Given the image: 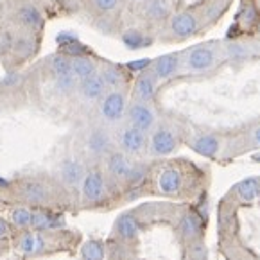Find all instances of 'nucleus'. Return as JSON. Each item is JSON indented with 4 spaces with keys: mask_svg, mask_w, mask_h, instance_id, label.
Masks as SVG:
<instances>
[{
    "mask_svg": "<svg viewBox=\"0 0 260 260\" xmlns=\"http://www.w3.org/2000/svg\"><path fill=\"white\" fill-rule=\"evenodd\" d=\"M127 111L126 95L120 90H111L101 99V117L106 122L115 124L122 120V117Z\"/></svg>",
    "mask_w": 260,
    "mask_h": 260,
    "instance_id": "obj_1",
    "label": "nucleus"
},
{
    "mask_svg": "<svg viewBox=\"0 0 260 260\" xmlns=\"http://www.w3.org/2000/svg\"><path fill=\"white\" fill-rule=\"evenodd\" d=\"M127 120H129V126L137 127V129L151 131L156 124V115L154 110L149 106V103H140V101H133L127 108Z\"/></svg>",
    "mask_w": 260,
    "mask_h": 260,
    "instance_id": "obj_2",
    "label": "nucleus"
},
{
    "mask_svg": "<svg viewBox=\"0 0 260 260\" xmlns=\"http://www.w3.org/2000/svg\"><path fill=\"white\" fill-rule=\"evenodd\" d=\"M215 63V52L210 49V47H194L187 52V57H185V65H187L188 72H207L214 67Z\"/></svg>",
    "mask_w": 260,
    "mask_h": 260,
    "instance_id": "obj_3",
    "label": "nucleus"
},
{
    "mask_svg": "<svg viewBox=\"0 0 260 260\" xmlns=\"http://www.w3.org/2000/svg\"><path fill=\"white\" fill-rule=\"evenodd\" d=\"M119 146L122 149V153L126 154H140L142 151L146 149V144H147V138L146 133L133 126H126L119 131Z\"/></svg>",
    "mask_w": 260,
    "mask_h": 260,
    "instance_id": "obj_4",
    "label": "nucleus"
},
{
    "mask_svg": "<svg viewBox=\"0 0 260 260\" xmlns=\"http://www.w3.org/2000/svg\"><path fill=\"white\" fill-rule=\"evenodd\" d=\"M178 146V138L174 135V131L169 127H158L154 129L153 137H151V154L153 156H167V154L174 153Z\"/></svg>",
    "mask_w": 260,
    "mask_h": 260,
    "instance_id": "obj_5",
    "label": "nucleus"
},
{
    "mask_svg": "<svg viewBox=\"0 0 260 260\" xmlns=\"http://www.w3.org/2000/svg\"><path fill=\"white\" fill-rule=\"evenodd\" d=\"M83 198L88 203H97L104 198L106 194V185H104V178L99 171H90L86 172V176L83 180Z\"/></svg>",
    "mask_w": 260,
    "mask_h": 260,
    "instance_id": "obj_6",
    "label": "nucleus"
},
{
    "mask_svg": "<svg viewBox=\"0 0 260 260\" xmlns=\"http://www.w3.org/2000/svg\"><path fill=\"white\" fill-rule=\"evenodd\" d=\"M111 149V138L110 133L104 131L103 127H95V129L90 131V135L86 137V151H88L92 156L101 158L110 154Z\"/></svg>",
    "mask_w": 260,
    "mask_h": 260,
    "instance_id": "obj_7",
    "label": "nucleus"
},
{
    "mask_svg": "<svg viewBox=\"0 0 260 260\" xmlns=\"http://www.w3.org/2000/svg\"><path fill=\"white\" fill-rule=\"evenodd\" d=\"M79 93L84 101H99L106 95V84H104L101 74H93L90 77H84L79 83Z\"/></svg>",
    "mask_w": 260,
    "mask_h": 260,
    "instance_id": "obj_8",
    "label": "nucleus"
},
{
    "mask_svg": "<svg viewBox=\"0 0 260 260\" xmlns=\"http://www.w3.org/2000/svg\"><path fill=\"white\" fill-rule=\"evenodd\" d=\"M156 77L153 72H142L138 76V79L135 81V90L133 95L135 101H140V103H151L154 99V93H156Z\"/></svg>",
    "mask_w": 260,
    "mask_h": 260,
    "instance_id": "obj_9",
    "label": "nucleus"
},
{
    "mask_svg": "<svg viewBox=\"0 0 260 260\" xmlns=\"http://www.w3.org/2000/svg\"><path fill=\"white\" fill-rule=\"evenodd\" d=\"M171 32L178 38H188L198 31V18L192 13H178L171 20Z\"/></svg>",
    "mask_w": 260,
    "mask_h": 260,
    "instance_id": "obj_10",
    "label": "nucleus"
},
{
    "mask_svg": "<svg viewBox=\"0 0 260 260\" xmlns=\"http://www.w3.org/2000/svg\"><path fill=\"white\" fill-rule=\"evenodd\" d=\"M108 171H110V174L113 178H117V180H127V176H129L131 169H133L135 164H131V160L127 158L126 153H122V151H115V153H110L108 154Z\"/></svg>",
    "mask_w": 260,
    "mask_h": 260,
    "instance_id": "obj_11",
    "label": "nucleus"
},
{
    "mask_svg": "<svg viewBox=\"0 0 260 260\" xmlns=\"http://www.w3.org/2000/svg\"><path fill=\"white\" fill-rule=\"evenodd\" d=\"M86 171L84 165L79 160H65L59 169V178L67 187H77L79 183H83Z\"/></svg>",
    "mask_w": 260,
    "mask_h": 260,
    "instance_id": "obj_12",
    "label": "nucleus"
},
{
    "mask_svg": "<svg viewBox=\"0 0 260 260\" xmlns=\"http://www.w3.org/2000/svg\"><path fill=\"white\" fill-rule=\"evenodd\" d=\"M151 65H153L151 72L154 74L156 79H169L180 69V56L178 54H165V56L156 57Z\"/></svg>",
    "mask_w": 260,
    "mask_h": 260,
    "instance_id": "obj_13",
    "label": "nucleus"
},
{
    "mask_svg": "<svg viewBox=\"0 0 260 260\" xmlns=\"http://www.w3.org/2000/svg\"><path fill=\"white\" fill-rule=\"evenodd\" d=\"M18 15V20L25 29L29 31H40L43 27V15H42V9L36 8L32 4H23L18 8L16 11Z\"/></svg>",
    "mask_w": 260,
    "mask_h": 260,
    "instance_id": "obj_14",
    "label": "nucleus"
},
{
    "mask_svg": "<svg viewBox=\"0 0 260 260\" xmlns=\"http://www.w3.org/2000/svg\"><path fill=\"white\" fill-rule=\"evenodd\" d=\"M181 185H183V176L174 167L164 169L158 176V187L164 194H178L181 190Z\"/></svg>",
    "mask_w": 260,
    "mask_h": 260,
    "instance_id": "obj_15",
    "label": "nucleus"
},
{
    "mask_svg": "<svg viewBox=\"0 0 260 260\" xmlns=\"http://www.w3.org/2000/svg\"><path fill=\"white\" fill-rule=\"evenodd\" d=\"M190 147L196 153L203 154V156L214 158L219 153V147H221V142L215 135H198L194 140L190 142Z\"/></svg>",
    "mask_w": 260,
    "mask_h": 260,
    "instance_id": "obj_16",
    "label": "nucleus"
},
{
    "mask_svg": "<svg viewBox=\"0 0 260 260\" xmlns=\"http://www.w3.org/2000/svg\"><path fill=\"white\" fill-rule=\"evenodd\" d=\"M45 248V241H43V237L40 234H36V232H25L23 235H20L18 239V244H16V249H18L22 255H36V253H40L42 249Z\"/></svg>",
    "mask_w": 260,
    "mask_h": 260,
    "instance_id": "obj_17",
    "label": "nucleus"
},
{
    "mask_svg": "<svg viewBox=\"0 0 260 260\" xmlns=\"http://www.w3.org/2000/svg\"><path fill=\"white\" fill-rule=\"evenodd\" d=\"M63 217L61 215L50 214L45 210H35L32 212V219H31V228L36 232H45V230H52L57 226H63Z\"/></svg>",
    "mask_w": 260,
    "mask_h": 260,
    "instance_id": "obj_18",
    "label": "nucleus"
},
{
    "mask_svg": "<svg viewBox=\"0 0 260 260\" xmlns=\"http://www.w3.org/2000/svg\"><path fill=\"white\" fill-rule=\"evenodd\" d=\"M22 196L27 203L32 205H43L49 199V190L42 181H25L22 185Z\"/></svg>",
    "mask_w": 260,
    "mask_h": 260,
    "instance_id": "obj_19",
    "label": "nucleus"
},
{
    "mask_svg": "<svg viewBox=\"0 0 260 260\" xmlns=\"http://www.w3.org/2000/svg\"><path fill=\"white\" fill-rule=\"evenodd\" d=\"M117 234H119V237L124 239V241H135V239L138 237V234H140L138 221L131 214L120 215L119 221H117Z\"/></svg>",
    "mask_w": 260,
    "mask_h": 260,
    "instance_id": "obj_20",
    "label": "nucleus"
},
{
    "mask_svg": "<svg viewBox=\"0 0 260 260\" xmlns=\"http://www.w3.org/2000/svg\"><path fill=\"white\" fill-rule=\"evenodd\" d=\"M70 65H72V74L77 79H84V77H90L93 74H97L95 61L88 56L70 57Z\"/></svg>",
    "mask_w": 260,
    "mask_h": 260,
    "instance_id": "obj_21",
    "label": "nucleus"
},
{
    "mask_svg": "<svg viewBox=\"0 0 260 260\" xmlns=\"http://www.w3.org/2000/svg\"><path fill=\"white\" fill-rule=\"evenodd\" d=\"M101 77H103L104 84H106V88L111 90H119L120 86L124 84V74L120 72L119 67L115 65H104L103 70H101Z\"/></svg>",
    "mask_w": 260,
    "mask_h": 260,
    "instance_id": "obj_22",
    "label": "nucleus"
},
{
    "mask_svg": "<svg viewBox=\"0 0 260 260\" xmlns=\"http://www.w3.org/2000/svg\"><path fill=\"white\" fill-rule=\"evenodd\" d=\"M201 234V217L194 212H188L183 219H181V235L188 241L196 239Z\"/></svg>",
    "mask_w": 260,
    "mask_h": 260,
    "instance_id": "obj_23",
    "label": "nucleus"
},
{
    "mask_svg": "<svg viewBox=\"0 0 260 260\" xmlns=\"http://www.w3.org/2000/svg\"><path fill=\"white\" fill-rule=\"evenodd\" d=\"M11 50L20 57V59H25V57L32 56V54H35V50H36L35 38H32V36H29V35L18 36V38L13 42V49Z\"/></svg>",
    "mask_w": 260,
    "mask_h": 260,
    "instance_id": "obj_24",
    "label": "nucleus"
},
{
    "mask_svg": "<svg viewBox=\"0 0 260 260\" xmlns=\"http://www.w3.org/2000/svg\"><path fill=\"white\" fill-rule=\"evenodd\" d=\"M237 196L242 201H253L260 196V181L256 178H249L237 185Z\"/></svg>",
    "mask_w": 260,
    "mask_h": 260,
    "instance_id": "obj_25",
    "label": "nucleus"
},
{
    "mask_svg": "<svg viewBox=\"0 0 260 260\" xmlns=\"http://www.w3.org/2000/svg\"><path fill=\"white\" fill-rule=\"evenodd\" d=\"M171 11L169 0H147L146 16L149 20H164Z\"/></svg>",
    "mask_w": 260,
    "mask_h": 260,
    "instance_id": "obj_26",
    "label": "nucleus"
},
{
    "mask_svg": "<svg viewBox=\"0 0 260 260\" xmlns=\"http://www.w3.org/2000/svg\"><path fill=\"white\" fill-rule=\"evenodd\" d=\"M122 43L131 50H138V49H144L151 43V40L147 38L146 35H142L140 31L137 29H129L122 35Z\"/></svg>",
    "mask_w": 260,
    "mask_h": 260,
    "instance_id": "obj_27",
    "label": "nucleus"
},
{
    "mask_svg": "<svg viewBox=\"0 0 260 260\" xmlns=\"http://www.w3.org/2000/svg\"><path fill=\"white\" fill-rule=\"evenodd\" d=\"M49 67H50V72H52L56 77L69 76V74H72L70 57H67L65 54H56V56L50 57V59H49Z\"/></svg>",
    "mask_w": 260,
    "mask_h": 260,
    "instance_id": "obj_28",
    "label": "nucleus"
},
{
    "mask_svg": "<svg viewBox=\"0 0 260 260\" xmlns=\"http://www.w3.org/2000/svg\"><path fill=\"white\" fill-rule=\"evenodd\" d=\"M104 244L101 241H86L81 248V258L83 260H104Z\"/></svg>",
    "mask_w": 260,
    "mask_h": 260,
    "instance_id": "obj_29",
    "label": "nucleus"
},
{
    "mask_svg": "<svg viewBox=\"0 0 260 260\" xmlns=\"http://www.w3.org/2000/svg\"><path fill=\"white\" fill-rule=\"evenodd\" d=\"M32 219V210L27 207H18L11 212V224L16 228H29Z\"/></svg>",
    "mask_w": 260,
    "mask_h": 260,
    "instance_id": "obj_30",
    "label": "nucleus"
},
{
    "mask_svg": "<svg viewBox=\"0 0 260 260\" xmlns=\"http://www.w3.org/2000/svg\"><path fill=\"white\" fill-rule=\"evenodd\" d=\"M57 92L61 93H70L72 90H76L77 86V77L74 74H69V76H61V77H56V83H54Z\"/></svg>",
    "mask_w": 260,
    "mask_h": 260,
    "instance_id": "obj_31",
    "label": "nucleus"
},
{
    "mask_svg": "<svg viewBox=\"0 0 260 260\" xmlns=\"http://www.w3.org/2000/svg\"><path fill=\"white\" fill-rule=\"evenodd\" d=\"M84 45H81L77 40H72V42L65 43L63 45V54L67 57H77V56H84Z\"/></svg>",
    "mask_w": 260,
    "mask_h": 260,
    "instance_id": "obj_32",
    "label": "nucleus"
},
{
    "mask_svg": "<svg viewBox=\"0 0 260 260\" xmlns=\"http://www.w3.org/2000/svg\"><path fill=\"white\" fill-rule=\"evenodd\" d=\"M144 178H146V167L144 165H133V169H131L129 176H127V183L129 185H140L142 181H144Z\"/></svg>",
    "mask_w": 260,
    "mask_h": 260,
    "instance_id": "obj_33",
    "label": "nucleus"
},
{
    "mask_svg": "<svg viewBox=\"0 0 260 260\" xmlns=\"http://www.w3.org/2000/svg\"><path fill=\"white\" fill-rule=\"evenodd\" d=\"M92 4H93V8L99 9L101 13H110L119 8L120 0H92Z\"/></svg>",
    "mask_w": 260,
    "mask_h": 260,
    "instance_id": "obj_34",
    "label": "nucleus"
},
{
    "mask_svg": "<svg viewBox=\"0 0 260 260\" xmlns=\"http://www.w3.org/2000/svg\"><path fill=\"white\" fill-rule=\"evenodd\" d=\"M207 248L203 244H194L190 248V258L192 260H205L207 258Z\"/></svg>",
    "mask_w": 260,
    "mask_h": 260,
    "instance_id": "obj_35",
    "label": "nucleus"
},
{
    "mask_svg": "<svg viewBox=\"0 0 260 260\" xmlns=\"http://www.w3.org/2000/svg\"><path fill=\"white\" fill-rule=\"evenodd\" d=\"M228 52L232 57H244L246 54H248V50L242 45H239V43H232V45L228 47Z\"/></svg>",
    "mask_w": 260,
    "mask_h": 260,
    "instance_id": "obj_36",
    "label": "nucleus"
},
{
    "mask_svg": "<svg viewBox=\"0 0 260 260\" xmlns=\"http://www.w3.org/2000/svg\"><path fill=\"white\" fill-rule=\"evenodd\" d=\"M151 63H153L151 59H137V61L127 63V69H129V70H146Z\"/></svg>",
    "mask_w": 260,
    "mask_h": 260,
    "instance_id": "obj_37",
    "label": "nucleus"
},
{
    "mask_svg": "<svg viewBox=\"0 0 260 260\" xmlns=\"http://www.w3.org/2000/svg\"><path fill=\"white\" fill-rule=\"evenodd\" d=\"M8 230H9L8 222H6L4 219L0 217V239H2V237H6V235H8Z\"/></svg>",
    "mask_w": 260,
    "mask_h": 260,
    "instance_id": "obj_38",
    "label": "nucleus"
},
{
    "mask_svg": "<svg viewBox=\"0 0 260 260\" xmlns=\"http://www.w3.org/2000/svg\"><path fill=\"white\" fill-rule=\"evenodd\" d=\"M255 15H256V13H255V8H249L248 9V11H246L244 13V16H246V22H255Z\"/></svg>",
    "mask_w": 260,
    "mask_h": 260,
    "instance_id": "obj_39",
    "label": "nucleus"
},
{
    "mask_svg": "<svg viewBox=\"0 0 260 260\" xmlns=\"http://www.w3.org/2000/svg\"><path fill=\"white\" fill-rule=\"evenodd\" d=\"M251 140L255 142L256 146H260V126L251 131Z\"/></svg>",
    "mask_w": 260,
    "mask_h": 260,
    "instance_id": "obj_40",
    "label": "nucleus"
},
{
    "mask_svg": "<svg viewBox=\"0 0 260 260\" xmlns=\"http://www.w3.org/2000/svg\"><path fill=\"white\" fill-rule=\"evenodd\" d=\"M253 160H255V161H260V153L253 154Z\"/></svg>",
    "mask_w": 260,
    "mask_h": 260,
    "instance_id": "obj_41",
    "label": "nucleus"
},
{
    "mask_svg": "<svg viewBox=\"0 0 260 260\" xmlns=\"http://www.w3.org/2000/svg\"><path fill=\"white\" fill-rule=\"evenodd\" d=\"M133 2H144V0H133Z\"/></svg>",
    "mask_w": 260,
    "mask_h": 260,
    "instance_id": "obj_42",
    "label": "nucleus"
}]
</instances>
